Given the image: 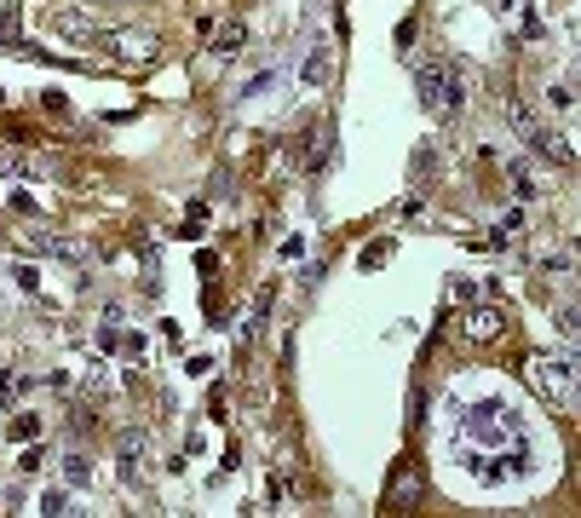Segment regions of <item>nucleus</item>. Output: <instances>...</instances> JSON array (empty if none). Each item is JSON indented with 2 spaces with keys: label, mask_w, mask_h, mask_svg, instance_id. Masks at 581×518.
I'll return each mask as SVG.
<instances>
[{
  "label": "nucleus",
  "mask_w": 581,
  "mask_h": 518,
  "mask_svg": "<svg viewBox=\"0 0 581 518\" xmlns=\"http://www.w3.org/2000/svg\"><path fill=\"white\" fill-rule=\"evenodd\" d=\"M415 93H420V104H426L432 116H449V110H461L466 87H461V75L449 70V64H420V70H415Z\"/></svg>",
  "instance_id": "nucleus-1"
},
{
  "label": "nucleus",
  "mask_w": 581,
  "mask_h": 518,
  "mask_svg": "<svg viewBox=\"0 0 581 518\" xmlns=\"http://www.w3.org/2000/svg\"><path fill=\"white\" fill-rule=\"evenodd\" d=\"M466 438H484V444H507V438H524V426H518V409L507 403H472L461 421Z\"/></svg>",
  "instance_id": "nucleus-2"
},
{
  "label": "nucleus",
  "mask_w": 581,
  "mask_h": 518,
  "mask_svg": "<svg viewBox=\"0 0 581 518\" xmlns=\"http://www.w3.org/2000/svg\"><path fill=\"white\" fill-rule=\"evenodd\" d=\"M530 380L541 398H553L558 409H576V369L553 363V357H530Z\"/></svg>",
  "instance_id": "nucleus-3"
},
{
  "label": "nucleus",
  "mask_w": 581,
  "mask_h": 518,
  "mask_svg": "<svg viewBox=\"0 0 581 518\" xmlns=\"http://www.w3.org/2000/svg\"><path fill=\"white\" fill-rule=\"evenodd\" d=\"M104 47H110V58H121V64H150L162 41H156L150 29H110V35H104Z\"/></svg>",
  "instance_id": "nucleus-4"
},
{
  "label": "nucleus",
  "mask_w": 581,
  "mask_h": 518,
  "mask_svg": "<svg viewBox=\"0 0 581 518\" xmlns=\"http://www.w3.org/2000/svg\"><path fill=\"white\" fill-rule=\"evenodd\" d=\"M524 139H530L541 156H553V162H564V167L576 162V150H570V144H564V133H553V127H530Z\"/></svg>",
  "instance_id": "nucleus-5"
},
{
  "label": "nucleus",
  "mask_w": 581,
  "mask_h": 518,
  "mask_svg": "<svg viewBox=\"0 0 581 518\" xmlns=\"http://www.w3.org/2000/svg\"><path fill=\"white\" fill-rule=\"evenodd\" d=\"M47 162H35V156H18V150H0V179H41Z\"/></svg>",
  "instance_id": "nucleus-6"
},
{
  "label": "nucleus",
  "mask_w": 581,
  "mask_h": 518,
  "mask_svg": "<svg viewBox=\"0 0 581 518\" xmlns=\"http://www.w3.org/2000/svg\"><path fill=\"white\" fill-rule=\"evenodd\" d=\"M501 323H507V317H501L495 306H478L472 317H466V340H495V334H501Z\"/></svg>",
  "instance_id": "nucleus-7"
},
{
  "label": "nucleus",
  "mask_w": 581,
  "mask_h": 518,
  "mask_svg": "<svg viewBox=\"0 0 581 518\" xmlns=\"http://www.w3.org/2000/svg\"><path fill=\"white\" fill-rule=\"evenodd\" d=\"M242 41H248V24H225L219 29V35H213V52H219V58H236V52H242Z\"/></svg>",
  "instance_id": "nucleus-8"
},
{
  "label": "nucleus",
  "mask_w": 581,
  "mask_h": 518,
  "mask_svg": "<svg viewBox=\"0 0 581 518\" xmlns=\"http://www.w3.org/2000/svg\"><path fill=\"white\" fill-rule=\"evenodd\" d=\"M139 455H144V432H127V438H121V478H127V484L139 478Z\"/></svg>",
  "instance_id": "nucleus-9"
},
{
  "label": "nucleus",
  "mask_w": 581,
  "mask_h": 518,
  "mask_svg": "<svg viewBox=\"0 0 581 518\" xmlns=\"http://www.w3.org/2000/svg\"><path fill=\"white\" fill-rule=\"evenodd\" d=\"M64 478H70L75 490H87V484H93V461H87L81 449H70V455H64Z\"/></svg>",
  "instance_id": "nucleus-10"
},
{
  "label": "nucleus",
  "mask_w": 581,
  "mask_h": 518,
  "mask_svg": "<svg viewBox=\"0 0 581 518\" xmlns=\"http://www.w3.org/2000/svg\"><path fill=\"white\" fill-rule=\"evenodd\" d=\"M409 490L420 495V472L397 467V472H392V490H386V507H397V501H403V495H409Z\"/></svg>",
  "instance_id": "nucleus-11"
},
{
  "label": "nucleus",
  "mask_w": 581,
  "mask_h": 518,
  "mask_svg": "<svg viewBox=\"0 0 581 518\" xmlns=\"http://www.w3.org/2000/svg\"><path fill=\"white\" fill-rule=\"evenodd\" d=\"M271 87H277V93H282V70H265V75H254V81L242 87V98H265V93H271Z\"/></svg>",
  "instance_id": "nucleus-12"
},
{
  "label": "nucleus",
  "mask_w": 581,
  "mask_h": 518,
  "mask_svg": "<svg viewBox=\"0 0 581 518\" xmlns=\"http://www.w3.org/2000/svg\"><path fill=\"white\" fill-rule=\"evenodd\" d=\"M518 231H524V213H518V208H507L501 219H495V242H512Z\"/></svg>",
  "instance_id": "nucleus-13"
},
{
  "label": "nucleus",
  "mask_w": 581,
  "mask_h": 518,
  "mask_svg": "<svg viewBox=\"0 0 581 518\" xmlns=\"http://www.w3.org/2000/svg\"><path fill=\"white\" fill-rule=\"evenodd\" d=\"M41 513H47V518H70L75 507H70V495H64V490H47V495H41Z\"/></svg>",
  "instance_id": "nucleus-14"
},
{
  "label": "nucleus",
  "mask_w": 581,
  "mask_h": 518,
  "mask_svg": "<svg viewBox=\"0 0 581 518\" xmlns=\"http://www.w3.org/2000/svg\"><path fill=\"white\" fill-rule=\"evenodd\" d=\"M328 81V52H311L305 58V87H323Z\"/></svg>",
  "instance_id": "nucleus-15"
},
{
  "label": "nucleus",
  "mask_w": 581,
  "mask_h": 518,
  "mask_svg": "<svg viewBox=\"0 0 581 518\" xmlns=\"http://www.w3.org/2000/svg\"><path fill=\"white\" fill-rule=\"evenodd\" d=\"M35 432H41V421H35V415H18V421H12V438H35Z\"/></svg>",
  "instance_id": "nucleus-16"
}]
</instances>
